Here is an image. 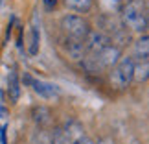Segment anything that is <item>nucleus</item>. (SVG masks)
<instances>
[{
  "instance_id": "nucleus-1",
  "label": "nucleus",
  "mask_w": 149,
  "mask_h": 144,
  "mask_svg": "<svg viewBox=\"0 0 149 144\" xmlns=\"http://www.w3.org/2000/svg\"><path fill=\"white\" fill-rule=\"evenodd\" d=\"M146 4L144 0H127L123 2L122 9H120V19H122V26L125 30L142 33L147 30V13H146Z\"/></svg>"
},
{
  "instance_id": "nucleus-2",
  "label": "nucleus",
  "mask_w": 149,
  "mask_h": 144,
  "mask_svg": "<svg viewBox=\"0 0 149 144\" xmlns=\"http://www.w3.org/2000/svg\"><path fill=\"white\" fill-rule=\"evenodd\" d=\"M133 59L134 57H120V61L111 68V74H109V79H111V85L116 89H127L131 83H133Z\"/></svg>"
},
{
  "instance_id": "nucleus-3",
  "label": "nucleus",
  "mask_w": 149,
  "mask_h": 144,
  "mask_svg": "<svg viewBox=\"0 0 149 144\" xmlns=\"http://www.w3.org/2000/svg\"><path fill=\"white\" fill-rule=\"evenodd\" d=\"M61 30L70 39H85L90 32V24L79 15H65L61 19Z\"/></svg>"
},
{
  "instance_id": "nucleus-4",
  "label": "nucleus",
  "mask_w": 149,
  "mask_h": 144,
  "mask_svg": "<svg viewBox=\"0 0 149 144\" xmlns=\"http://www.w3.org/2000/svg\"><path fill=\"white\" fill-rule=\"evenodd\" d=\"M22 81H24L26 85H30V87L33 89V93L39 94L41 98H44V100H55V98H59V87L54 85V83H48V81H42V79L31 78L30 74H24Z\"/></svg>"
},
{
  "instance_id": "nucleus-5",
  "label": "nucleus",
  "mask_w": 149,
  "mask_h": 144,
  "mask_svg": "<svg viewBox=\"0 0 149 144\" xmlns=\"http://www.w3.org/2000/svg\"><path fill=\"white\" fill-rule=\"evenodd\" d=\"M92 55H94V59H96V63H98V67L101 70L103 68H112L120 61V57H122V48L116 46L114 43H111L103 50H100L98 54H92Z\"/></svg>"
},
{
  "instance_id": "nucleus-6",
  "label": "nucleus",
  "mask_w": 149,
  "mask_h": 144,
  "mask_svg": "<svg viewBox=\"0 0 149 144\" xmlns=\"http://www.w3.org/2000/svg\"><path fill=\"white\" fill-rule=\"evenodd\" d=\"M83 41H85V46H87L88 54H98L100 50H103L107 44L112 43L111 35H107V33L101 32V30H90Z\"/></svg>"
},
{
  "instance_id": "nucleus-7",
  "label": "nucleus",
  "mask_w": 149,
  "mask_h": 144,
  "mask_svg": "<svg viewBox=\"0 0 149 144\" xmlns=\"http://www.w3.org/2000/svg\"><path fill=\"white\" fill-rule=\"evenodd\" d=\"M63 48H65V54L74 61H81L83 57L88 54L83 39H70L68 37L66 41L63 43Z\"/></svg>"
},
{
  "instance_id": "nucleus-8",
  "label": "nucleus",
  "mask_w": 149,
  "mask_h": 144,
  "mask_svg": "<svg viewBox=\"0 0 149 144\" xmlns=\"http://www.w3.org/2000/svg\"><path fill=\"white\" fill-rule=\"evenodd\" d=\"M63 133H65L68 139H70L72 144H76L79 139H83L85 137V128H83V124L79 122V120L76 118H68L65 120V124H63Z\"/></svg>"
},
{
  "instance_id": "nucleus-9",
  "label": "nucleus",
  "mask_w": 149,
  "mask_h": 144,
  "mask_svg": "<svg viewBox=\"0 0 149 144\" xmlns=\"http://www.w3.org/2000/svg\"><path fill=\"white\" fill-rule=\"evenodd\" d=\"M133 81L134 83L149 81V57H136V59H133Z\"/></svg>"
},
{
  "instance_id": "nucleus-10",
  "label": "nucleus",
  "mask_w": 149,
  "mask_h": 144,
  "mask_svg": "<svg viewBox=\"0 0 149 144\" xmlns=\"http://www.w3.org/2000/svg\"><path fill=\"white\" fill-rule=\"evenodd\" d=\"M31 118L39 128H46V126L52 124V113H50V109L44 107V105H35L31 109Z\"/></svg>"
},
{
  "instance_id": "nucleus-11",
  "label": "nucleus",
  "mask_w": 149,
  "mask_h": 144,
  "mask_svg": "<svg viewBox=\"0 0 149 144\" xmlns=\"http://www.w3.org/2000/svg\"><path fill=\"white\" fill-rule=\"evenodd\" d=\"M8 94L11 102H17L20 98V79L15 70H11L8 76Z\"/></svg>"
},
{
  "instance_id": "nucleus-12",
  "label": "nucleus",
  "mask_w": 149,
  "mask_h": 144,
  "mask_svg": "<svg viewBox=\"0 0 149 144\" xmlns=\"http://www.w3.org/2000/svg\"><path fill=\"white\" fill-rule=\"evenodd\" d=\"M65 4L70 8L72 11L77 13H88L94 6V0H65Z\"/></svg>"
},
{
  "instance_id": "nucleus-13",
  "label": "nucleus",
  "mask_w": 149,
  "mask_h": 144,
  "mask_svg": "<svg viewBox=\"0 0 149 144\" xmlns=\"http://www.w3.org/2000/svg\"><path fill=\"white\" fill-rule=\"evenodd\" d=\"M39 46H41V32H39L37 26H31L30 43H28V52H30V55H37L39 54Z\"/></svg>"
},
{
  "instance_id": "nucleus-14",
  "label": "nucleus",
  "mask_w": 149,
  "mask_h": 144,
  "mask_svg": "<svg viewBox=\"0 0 149 144\" xmlns=\"http://www.w3.org/2000/svg\"><path fill=\"white\" fill-rule=\"evenodd\" d=\"M134 55L149 57V35H142L134 41Z\"/></svg>"
},
{
  "instance_id": "nucleus-15",
  "label": "nucleus",
  "mask_w": 149,
  "mask_h": 144,
  "mask_svg": "<svg viewBox=\"0 0 149 144\" xmlns=\"http://www.w3.org/2000/svg\"><path fill=\"white\" fill-rule=\"evenodd\" d=\"M100 4H101V8L105 9V13L112 15V13H116V11L122 9L123 0H100Z\"/></svg>"
},
{
  "instance_id": "nucleus-16",
  "label": "nucleus",
  "mask_w": 149,
  "mask_h": 144,
  "mask_svg": "<svg viewBox=\"0 0 149 144\" xmlns=\"http://www.w3.org/2000/svg\"><path fill=\"white\" fill-rule=\"evenodd\" d=\"M50 144H72L70 139L63 133L61 128H55L54 131H52V137H50Z\"/></svg>"
},
{
  "instance_id": "nucleus-17",
  "label": "nucleus",
  "mask_w": 149,
  "mask_h": 144,
  "mask_svg": "<svg viewBox=\"0 0 149 144\" xmlns=\"http://www.w3.org/2000/svg\"><path fill=\"white\" fill-rule=\"evenodd\" d=\"M42 4H44V9L46 11H54L57 8V0H42Z\"/></svg>"
},
{
  "instance_id": "nucleus-18",
  "label": "nucleus",
  "mask_w": 149,
  "mask_h": 144,
  "mask_svg": "<svg viewBox=\"0 0 149 144\" xmlns=\"http://www.w3.org/2000/svg\"><path fill=\"white\" fill-rule=\"evenodd\" d=\"M6 131H8V128H6V126H2V128H0V144H8V137H6Z\"/></svg>"
},
{
  "instance_id": "nucleus-19",
  "label": "nucleus",
  "mask_w": 149,
  "mask_h": 144,
  "mask_svg": "<svg viewBox=\"0 0 149 144\" xmlns=\"http://www.w3.org/2000/svg\"><path fill=\"white\" fill-rule=\"evenodd\" d=\"M76 144H96V142H94L92 139H90V137H87V135H85L83 139H79V140H77Z\"/></svg>"
},
{
  "instance_id": "nucleus-20",
  "label": "nucleus",
  "mask_w": 149,
  "mask_h": 144,
  "mask_svg": "<svg viewBox=\"0 0 149 144\" xmlns=\"http://www.w3.org/2000/svg\"><path fill=\"white\" fill-rule=\"evenodd\" d=\"M98 144H116V142H114L111 137H103V139H100V140H98Z\"/></svg>"
},
{
  "instance_id": "nucleus-21",
  "label": "nucleus",
  "mask_w": 149,
  "mask_h": 144,
  "mask_svg": "<svg viewBox=\"0 0 149 144\" xmlns=\"http://www.w3.org/2000/svg\"><path fill=\"white\" fill-rule=\"evenodd\" d=\"M144 4H146V9L149 11V0H144Z\"/></svg>"
},
{
  "instance_id": "nucleus-22",
  "label": "nucleus",
  "mask_w": 149,
  "mask_h": 144,
  "mask_svg": "<svg viewBox=\"0 0 149 144\" xmlns=\"http://www.w3.org/2000/svg\"><path fill=\"white\" fill-rule=\"evenodd\" d=\"M147 30H149V13H147Z\"/></svg>"
},
{
  "instance_id": "nucleus-23",
  "label": "nucleus",
  "mask_w": 149,
  "mask_h": 144,
  "mask_svg": "<svg viewBox=\"0 0 149 144\" xmlns=\"http://www.w3.org/2000/svg\"><path fill=\"white\" fill-rule=\"evenodd\" d=\"M123 2H127V0H123Z\"/></svg>"
}]
</instances>
